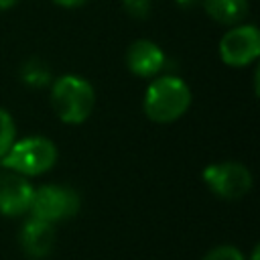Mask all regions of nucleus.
I'll return each instance as SVG.
<instances>
[{"label": "nucleus", "instance_id": "obj_1", "mask_svg": "<svg viewBox=\"0 0 260 260\" xmlns=\"http://www.w3.org/2000/svg\"><path fill=\"white\" fill-rule=\"evenodd\" d=\"M191 100V87L185 79L162 73L152 77V81L146 85L142 108L148 120L156 124H171L187 114Z\"/></svg>", "mask_w": 260, "mask_h": 260}, {"label": "nucleus", "instance_id": "obj_2", "mask_svg": "<svg viewBox=\"0 0 260 260\" xmlns=\"http://www.w3.org/2000/svg\"><path fill=\"white\" fill-rule=\"evenodd\" d=\"M51 108L63 124H83L95 108L93 85L75 73L61 75L51 81Z\"/></svg>", "mask_w": 260, "mask_h": 260}, {"label": "nucleus", "instance_id": "obj_3", "mask_svg": "<svg viewBox=\"0 0 260 260\" xmlns=\"http://www.w3.org/2000/svg\"><path fill=\"white\" fill-rule=\"evenodd\" d=\"M59 150L47 136H24L12 142L2 156V167L22 177H39L55 167Z\"/></svg>", "mask_w": 260, "mask_h": 260}, {"label": "nucleus", "instance_id": "obj_4", "mask_svg": "<svg viewBox=\"0 0 260 260\" xmlns=\"http://www.w3.org/2000/svg\"><path fill=\"white\" fill-rule=\"evenodd\" d=\"M201 179L213 195H217L219 199H228V201L246 197L254 185L250 169L238 160H223V162L207 165L201 173Z\"/></svg>", "mask_w": 260, "mask_h": 260}, {"label": "nucleus", "instance_id": "obj_5", "mask_svg": "<svg viewBox=\"0 0 260 260\" xmlns=\"http://www.w3.org/2000/svg\"><path fill=\"white\" fill-rule=\"evenodd\" d=\"M79 195L75 189L65 187V185H41L32 191V201H30V217L49 221V223H59L63 219L73 217L79 211Z\"/></svg>", "mask_w": 260, "mask_h": 260}, {"label": "nucleus", "instance_id": "obj_6", "mask_svg": "<svg viewBox=\"0 0 260 260\" xmlns=\"http://www.w3.org/2000/svg\"><path fill=\"white\" fill-rule=\"evenodd\" d=\"M219 59L228 67H248L260 57V30L256 24L240 22L228 28L217 45Z\"/></svg>", "mask_w": 260, "mask_h": 260}, {"label": "nucleus", "instance_id": "obj_7", "mask_svg": "<svg viewBox=\"0 0 260 260\" xmlns=\"http://www.w3.org/2000/svg\"><path fill=\"white\" fill-rule=\"evenodd\" d=\"M35 187L28 177H22L14 171L0 175V213L6 217H20L28 213Z\"/></svg>", "mask_w": 260, "mask_h": 260}, {"label": "nucleus", "instance_id": "obj_8", "mask_svg": "<svg viewBox=\"0 0 260 260\" xmlns=\"http://www.w3.org/2000/svg\"><path fill=\"white\" fill-rule=\"evenodd\" d=\"M126 67L136 75L144 79H152L162 73L167 67V55L165 51L150 39H136L126 49Z\"/></svg>", "mask_w": 260, "mask_h": 260}, {"label": "nucleus", "instance_id": "obj_9", "mask_svg": "<svg viewBox=\"0 0 260 260\" xmlns=\"http://www.w3.org/2000/svg\"><path fill=\"white\" fill-rule=\"evenodd\" d=\"M20 248L22 252L32 258V260H43L47 256H51L55 242H57V232H55V223L37 219V217H28L22 228H20Z\"/></svg>", "mask_w": 260, "mask_h": 260}, {"label": "nucleus", "instance_id": "obj_10", "mask_svg": "<svg viewBox=\"0 0 260 260\" xmlns=\"http://www.w3.org/2000/svg\"><path fill=\"white\" fill-rule=\"evenodd\" d=\"M199 2L211 20L225 26L244 22L250 10L248 0H199Z\"/></svg>", "mask_w": 260, "mask_h": 260}, {"label": "nucleus", "instance_id": "obj_11", "mask_svg": "<svg viewBox=\"0 0 260 260\" xmlns=\"http://www.w3.org/2000/svg\"><path fill=\"white\" fill-rule=\"evenodd\" d=\"M18 77H20V81H22L26 87H32V89L49 87L51 81H53L51 69H49L47 63L41 61L39 57L26 59V61L20 65V69H18Z\"/></svg>", "mask_w": 260, "mask_h": 260}, {"label": "nucleus", "instance_id": "obj_12", "mask_svg": "<svg viewBox=\"0 0 260 260\" xmlns=\"http://www.w3.org/2000/svg\"><path fill=\"white\" fill-rule=\"evenodd\" d=\"M14 140H16V124L12 120V114L0 106V160Z\"/></svg>", "mask_w": 260, "mask_h": 260}, {"label": "nucleus", "instance_id": "obj_13", "mask_svg": "<svg viewBox=\"0 0 260 260\" xmlns=\"http://www.w3.org/2000/svg\"><path fill=\"white\" fill-rule=\"evenodd\" d=\"M122 8L128 16L136 20H144L152 12V0H122Z\"/></svg>", "mask_w": 260, "mask_h": 260}, {"label": "nucleus", "instance_id": "obj_14", "mask_svg": "<svg viewBox=\"0 0 260 260\" xmlns=\"http://www.w3.org/2000/svg\"><path fill=\"white\" fill-rule=\"evenodd\" d=\"M201 260H246V256L240 252V248L232 244H221V246L211 248Z\"/></svg>", "mask_w": 260, "mask_h": 260}, {"label": "nucleus", "instance_id": "obj_15", "mask_svg": "<svg viewBox=\"0 0 260 260\" xmlns=\"http://www.w3.org/2000/svg\"><path fill=\"white\" fill-rule=\"evenodd\" d=\"M51 2L57 4V6H61V8H79V6L87 4L89 0H51Z\"/></svg>", "mask_w": 260, "mask_h": 260}, {"label": "nucleus", "instance_id": "obj_16", "mask_svg": "<svg viewBox=\"0 0 260 260\" xmlns=\"http://www.w3.org/2000/svg\"><path fill=\"white\" fill-rule=\"evenodd\" d=\"M175 4L179 8H193L195 4H199V0H175Z\"/></svg>", "mask_w": 260, "mask_h": 260}, {"label": "nucleus", "instance_id": "obj_17", "mask_svg": "<svg viewBox=\"0 0 260 260\" xmlns=\"http://www.w3.org/2000/svg\"><path fill=\"white\" fill-rule=\"evenodd\" d=\"M16 2H18V0H0V10H8V8H12Z\"/></svg>", "mask_w": 260, "mask_h": 260}, {"label": "nucleus", "instance_id": "obj_18", "mask_svg": "<svg viewBox=\"0 0 260 260\" xmlns=\"http://www.w3.org/2000/svg\"><path fill=\"white\" fill-rule=\"evenodd\" d=\"M252 260H258V246L252 250Z\"/></svg>", "mask_w": 260, "mask_h": 260}, {"label": "nucleus", "instance_id": "obj_19", "mask_svg": "<svg viewBox=\"0 0 260 260\" xmlns=\"http://www.w3.org/2000/svg\"><path fill=\"white\" fill-rule=\"evenodd\" d=\"M0 169H2V160H0Z\"/></svg>", "mask_w": 260, "mask_h": 260}]
</instances>
